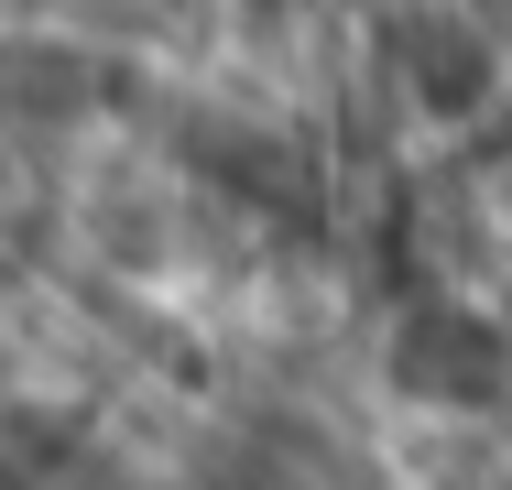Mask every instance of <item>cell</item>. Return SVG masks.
Returning a JSON list of instances; mask_svg holds the SVG:
<instances>
[{"mask_svg":"<svg viewBox=\"0 0 512 490\" xmlns=\"http://www.w3.org/2000/svg\"><path fill=\"white\" fill-rule=\"evenodd\" d=\"M404 55H414V88L436 98V109H469V98L491 88V33H480L469 11H414Z\"/></svg>","mask_w":512,"mask_h":490,"instance_id":"cell-1","label":"cell"}]
</instances>
